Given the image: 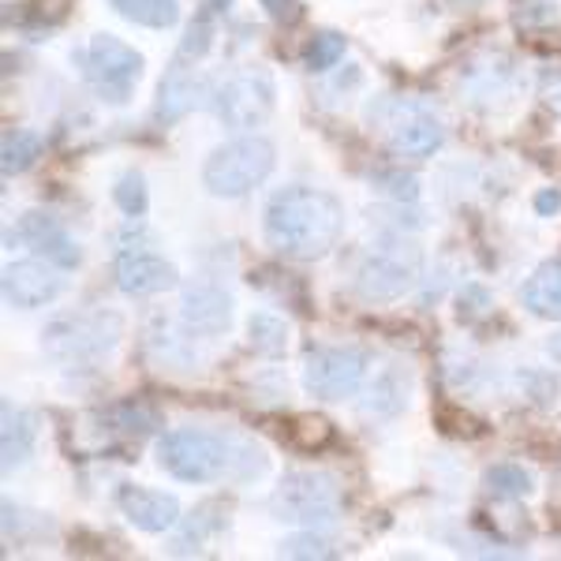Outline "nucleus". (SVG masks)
Segmentation results:
<instances>
[{
	"label": "nucleus",
	"mask_w": 561,
	"mask_h": 561,
	"mask_svg": "<svg viewBox=\"0 0 561 561\" xmlns=\"http://www.w3.org/2000/svg\"><path fill=\"white\" fill-rule=\"evenodd\" d=\"M262 232H266L270 248L285 259H325L345 232V206L337 203V195L322 192V187H280L266 203Z\"/></svg>",
	"instance_id": "nucleus-1"
},
{
	"label": "nucleus",
	"mask_w": 561,
	"mask_h": 561,
	"mask_svg": "<svg viewBox=\"0 0 561 561\" xmlns=\"http://www.w3.org/2000/svg\"><path fill=\"white\" fill-rule=\"evenodd\" d=\"M124 337V319L116 311H68L42 330V348L53 364L83 367L113 352Z\"/></svg>",
	"instance_id": "nucleus-2"
},
{
	"label": "nucleus",
	"mask_w": 561,
	"mask_h": 561,
	"mask_svg": "<svg viewBox=\"0 0 561 561\" xmlns=\"http://www.w3.org/2000/svg\"><path fill=\"white\" fill-rule=\"evenodd\" d=\"M277 165V150L266 135H240L217 147L203 165V187L214 198H240L266 184Z\"/></svg>",
	"instance_id": "nucleus-3"
},
{
	"label": "nucleus",
	"mask_w": 561,
	"mask_h": 561,
	"mask_svg": "<svg viewBox=\"0 0 561 561\" xmlns=\"http://www.w3.org/2000/svg\"><path fill=\"white\" fill-rule=\"evenodd\" d=\"M232 442L217 431L176 427L158 438V465L180 483H214L237 465Z\"/></svg>",
	"instance_id": "nucleus-4"
},
{
	"label": "nucleus",
	"mask_w": 561,
	"mask_h": 561,
	"mask_svg": "<svg viewBox=\"0 0 561 561\" xmlns=\"http://www.w3.org/2000/svg\"><path fill=\"white\" fill-rule=\"evenodd\" d=\"M214 116L229 131H255L277 105V83L266 68H240L210 90Z\"/></svg>",
	"instance_id": "nucleus-5"
},
{
	"label": "nucleus",
	"mask_w": 561,
	"mask_h": 561,
	"mask_svg": "<svg viewBox=\"0 0 561 561\" xmlns=\"http://www.w3.org/2000/svg\"><path fill=\"white\" fill-rule=\"evenodd\" d=\"M423 270V255L420 248L409 240H386L378 248H370L364 262L356 266V293L364 296L370 304H389V300H401L404 293L420 280Z\"/></svg>",
	"instance_id": "nucleus-6"
},
{
	"label": "nucleus",
	"mask_w": 561,
	"mask_h": 561,
	"mask_svg": "<svg viewBox=\"0 0 561 561\" xmlns=\"http://www.w3.org/2000/svg\"><path fill=\"white\" fill-rule=\"evenodd\" d=\"M83 76L102 102L124 105L142 79V57L116 34H94L83 49Z\"/></svg>",
	"instance_id": "nucleus-7"
},
{
	"label": "nucleus",
	"mask_w": 561,
	"mask_h": 561,
	"mask_svg": "<svg viewBox=\"0 0 561 561\" xmlns=\"http://www.w3.org/2000/svg\"><path fill=\"white\" fill-rule=\"evenodd\" d=\"M270 513L280 524H304V528L333 524L341 513L337 479L325 472H288L270 497Z\"/></svg>",
	"instance_id": "nucleus-8"
},
{
	"label": "nucleus",
	"mask_w": 561,
	"mask_h": 561,
	"mask_svg": "<svg viewBox=\"0 0 561 561\" xmlns=\"http://www.w3.org/2000/svg\"><path fill=\"white\" fill-rule=\"evenodd\" d=\"M367 378V356L359 348H311L304 359V386L319 401L356 397Z\"/></svg>",
	"instance_id": "nucleus-9"
},
{
	"label": "nucleus",
	"mask_w": 561,
	"mask_h": 561,
	"mask_svg": "<svg viewBox=\"0 0 561 561\" xmlns=\"http://www.w3.org/2000/svg\"><path fill=\"white\" fill-rule=\"evenodd\" d=\"M386 142L397 158L423 161V158H431L434 150H442L446 128H442V121L431 108H423L415 102H397L389 108V121H386Z\"/></svg>",
	"instance_id": "nucleus-10"
},
{
	"label": "nucleus",
	"mask_w": 561,
	"mask_h": 561,
	"mask_svg": "<svg viewBox=\"0 0 561 561\" xmlns=\"http://www.w3.org/2000/svg\"><path fill=\"white\" fill-rule=\"evenodd\" d=\"M0 293H4L8 307H20V311H34V307L53 304L65 293V277L60 266L49 259H23L8 262L4 277H0Z\"/></svg>",
	"instance_id": "nucleus-11"
},
{
	"label": "nucleus",
	"mask_w": 561,
	"mask_h": 561,
	"mask_svg": "<svg viewBox=\"0 0 561 561\" xmlns=\"http://www.w3.org/2000/svg\"><path fill=\"white\" fill-rule=\"evenodd\" d=\"M23 243V248H31L38 259H49L57 262L60 270H71L79 266V259H83V251H79V243L68 237V229L57 221L53 214H23L20 225H15V232H8V243Z\"/></svg>",
	"instance_id": "nucleus-12"
},
{
	"label": "nucleus",
	"mask_w": 561,
	"mask_h": 561,
	"mask_svg": "<svg viewBox=\"0 0 561 561\" xmlns=\"http://www.w3.org/2000/svg\"><path fill=\"white\" fill-rule=\"evenodd\" d=\"M180 322L195 337H221L232 325V296L217 285H206V280L187 285L180 296Z\"/></svg>",
	"instance_id": "nucleus-13"
},
{
	"label": "nucleus",
	"mask_w": 561,
	"mask_h": 561,
	"mask_svg": "<svg viewBox=\"0 0 561 561\" xmlns=\"http://www.w3.org/2000/svg\"><path fill=\"white\" fill-rule=\"evenodd\" d=\"M113 277L124 296H158L180 280L173 262L150 255V251H124L113 266Z\"/></svg>",
	"instance_id": "nucleus-14"
},
{
	"label": "nucleus",
	"mask_w": 561,
	"mask_h": 561,
	"mask_svg": "<svg viewBox=\"0 0 561 561\" xmlns=\"http://www.w3.org/2000/svg\"><path fill=\"white\" fill-rule=\"evenodd\" d=\"M116 502H121L124 517H128L139 531H150V536H161V531H169L180 524V502L165 491H150V486H121Z\"/></svg>",
	"instance_id": "nucleus-15"
},
{
	"label": "nucleus",
	"mask_w": 561,
	"mask_h": 561,
	"mask_svg": "<svg viewBox=\"0 0 561 561\" xmlns=\"http://www.w3.org/2000/svg\"><path fill=\"white\" fill-rule=\"evenodd\" d=\"M198 102H210V90H206L203 76L195 71V65H184V60H173L158 87V121L173 124L180 116H187Z\"/></svg>",
	"instance_id": "nucleus-16"
},
{
	"label": "nucleus",
	"mask_w": 561,
	"mask_h": 561,
	"mask_svg": "<svg viewBox=\"0 0 561 561\" xmlns=\"http://www.w3.org/2000/svg\"><path fill=\"white\" fill-rule=\"evenodd\" d=\"M34 438H38V420L4 397L0 401V457H4L0 465H4V472L20 468L34 454Z\"/></svg>",
	"instance_id": "nucleus-17"
},
{
	"label": "nucleus",
	"mask_w": 561,
	"mask_h": 561,
	"mask_svg": "<svg viewBox=\"0 0 561 561\" xmlns=\"http://www.w3.org/2000/svg\"><path fill=\"white\" fill-rule=\"evenodd\" d=\"M520 300L531 314H539V319H550V322L561 319V255L547 259L536 274L528 277Z\"/></svg>",
	"instance_id": "nucleus-18"
},
{
	"label": "nucleus",
	"mask_w": 561,
	"mask_h": 561,
	"mask_svg": "<svg viewBox=\"0 0 561 561\" xmlns=\"http://www.w3.org/2000/svg\"><path fill=\"white\" fill-rule=\"evenodd\" d=\"M409 370L401 364H389L375 375V382L367 389V404L364 412L367 415H378V420H386V415H397L409 404Z\"/></svg>",
	"instance_id": "nucleus-19"
},
{
	"label": "nucleus",
	"mask_w": 561,
	"mask_h": 561,
	"mask_svg": "<svg viewBox=\"0 0 561 561\" xmlns=\"http://www.w3.org/2000/svg\"><path fill=\"white\" fill-rule=\"evenodd\" d=\"M45 147V139L38 131H26V128H8L4 139H0V169L4 176H20L26 169L38 161V153Z\"/></svg>",
	"instance_id": "nucleus-20"
},
{
	"label": "nucleus",
	"mask_w": 561,
	"mask_h": 561,
	"mask_svg": "<svg viewBox=\"0 0 561 561\" xmlns=\"http://www.w3.org/2000/svg\"><path fill=\"white\" fill-rule=\"evenodd\" d=\"M128 23L150 26V31H169L180 23V0H108Z\"/></svg>",
	"instance_id": "nucleus-21"
},
{
	"label": "nucleus",
	"mask_w": 561,
	"mask_h": 561,
	"mask_svg": "<svg viewBox=\"0 0 561 561\" xmlns=\"http://www.w3.org/2000/svg\"><path fill=\"white\" fill-rule=\"evenodd\" d=\"M225 4H229V0H206L203 12L195 15V23L187 26L184 42H180V53H176L180 60H198L210 53V45L217 38V15H221Z\"/></svg>",
	"instance_id": "nucleus-22"
},
{
	"label": "nucleus",
	"mask_w": 561,
	"mask_h": 561,
	"mask_svg": "<svg viewBox=\"0 0 561 561\" xmlns=\"http://www.w3.org/2000/svg\"><path fill=\"white\" fill-rule=\"evenodd\" d=\"M248 341H251V352L277 359L280 352L288 348V325H285V319H277V314L262 311L248 322Z\"/></svg>",
	"instance_id": "nucleus-23"
},
{
	"label": "nucleus",
	"mask_w": 561,
	"mask_h": 561,
	"mask_svg": "<svg viewBox=\"0 0 561 561\" xmlns=\"http://www.w3.org/2000/svg\"><path fill=\"white\" fill-rule=\"evenodd\" d=\"M483 486L494 497H524V494H531L536 479H531L528 468H520V465H494V468H486Z\"/></svg>",
	"instance_id": "nucleus-24"
},
{
	"label": "nucleus",
	"mask_w": 561,
	"mask_h": 561,
	"mask_svg": "<svg viewBox=\"0 0 561 561\" xmlns=\"http://www.w3.org/2000/svg\"><path fill=\"white\" fill-rule=\"evenodd\" d=\"M221 517H214V505H203L198 513H192V520L184 524V531L173 539V554H195L214 531H221Z\"/></svg>",
	"instance_id": "nucleus-25"
},
{
	"label": "nucleus",
	"mask_w": 561,
	"mask_h": 561,
	"mask_svg": "<svg viewBox=\"0 0 561 561\" xmlns=\"http://www.w3.org/2000/svg\"><path fill=\"white\" fill-rule=\"evenodd\" d=\"M341 57H345V34L319 31L304 49V68L307 71H330Z\"/></svg>",
	"instance_id": "nucleus-26"
},
{
	"label": "nucleus",
	"mask_w": 561,
	"mask_h": 561,
	"mask_svg": "<svg viewBox=\"0 0 561 561\" xmlns=\"http://www.w3.org/2000/svg\"><path fill=\"white\" fill-rule=\"evenodd\" d=\"M277 554L296 558V561H330V558H337V550H333L330 539L314 536V528H311V531H296V536L280 539Z\"/></svg>",
	"instance_id": "nucleus-27"
},
{
	"label": "nucleus",
	"mask_w": 561,
	"mask_h": 561,
	"mask_svg": "<svg viewBox=\"0 0 561 561\" xmlns=\"http://www.w3.org/2000/svg\"><path fill=\"white\" fill-rule=\"evenodd\" d=\"M113 198L116 206H121L128 217H142L150 206V195H147V180H142V173H124L121 180H116L113 187Z\"/></svg>",
	"instance_id": "nucleus-28"
},
{
	"label": "nucleus",
	"mask_w": 561,
	"mask_h": 561,
	"mask_svg": "<svg viewBox=\"0 0 561 561\" xmlns=\"http://www.w3.org/2000/svg\"><path fill=\"white\" fill-rule=\"evenodd\" d=\"M262 8H266V15L280 26H293L300 20V0H259Z\"/></svg>",
	"instance_id": "nucleus-29"
},
{
	"label": "nucleus",
	"mask_w": 561,
	"mask_h": 561,
	"mask_svg": "<svg viewBox=\"0 0 561 561\" xmlns=\"http://www.w3.org/2000/svg\"><path fill=\"white\" fill-rule=\"evenodd\" d=\"M378 184H389V187H382V192L393 195L397 203H404V198L412 203V198L420 195V184H415V176H401V173H397V176H386V173H378Z\"/></svg>",
	"instance_id": "nucleus-30"
},
{
	"label": "nucleus",
	"mask_w": 561,
	"mask_h": 561,
	"mask_svg": "<svg viewBox=\"0 0 561 561\" xmlns=\"http://www.w3.org/2000/svg\"><path fill=\"white\" fill-rule=\"evenodd\" d=\"M536 210L542 214V217H550V214H558L561 210V192L554 187V192H539L536 195Z\"/></svg>",
	"instance_id": "nucleus-31"
},
{
	"label": "nucleus",
	"mask_w": 561,
	"mask_h": 561,
	"mask_svg": "<svg viewBox=\"0 0 561 561\" xmlns=\"http://www.w3.org/2000/svg\"><path fill=\"white\" fill-rule=\"evenodd\" d=\"M550 108H554V113H561V87L554 90V94H550Z\"/></svg>",
	"instance_id": "nucleus-32"
}]
</instances>
